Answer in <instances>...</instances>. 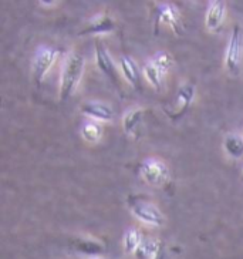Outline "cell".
<instances>
[{"label":"cell","mask_w":243,"mask_h":259,"mask_svg":"<svg viewBox=\"0 0 243 259\" xmlns=\"http://www.w3.org/2000/svg\"><path fill=\"white\" fill-rule=\"evenodd\" d=\"M85 60L84 56L80 53H71L66 59L63 69H61L60 77V100H66L71 97V94L76 92L78 84L83 77Z\"/></svg>","instance_id":"obj_1"},{"label":"cell","mask_w":243,"mask_h":259,"mask_svg":"<svg viewBox=\"0 0 243 259\" xmlns=\"http://www.w3.org/2000/svg\"><path fill=\"white\" fill-rule=\"evenodd\" d=\"M128 206L131 212L134 213V217H137L139 221L144 224H148L151 227H161L164 225V215L160 211V208L154 205L152 202L141 197L135 195H129L128 197Z\"/></svg>","instance_id":"obj_2"},{"label":"cell","mask_w":243,"mask_h":259,"mask_svg":"<svg viewBox=\"0 0 243 259\" xmlns=\"http://www.w3.org/2000/svg\"><path fill=\"white\" fill-rule=\"evenodd\" d=\"M60 56V50L54 47H40L31 61V73L33 81L36 85H40L44 80L46 74L53 67V64Z\"/></svg>","instance_id":"obj_3"},{"label":"cell","mask_w":243,"mask_h":259,"mask_svg":"<svg viewBox=\"0 0 243 259\" xmlns=\"http://www.w3.org/2000/svg\"><path fill=\"white\" fill-rule=\"evenodd\" d=\"M243 57V34L242 29L239 26H235L230 40H229L228 47H226V54H225V66L229 73L233 76H237L240 73Z\"/></svg>","instance_id":"obj_4"},{"label":"cell","mask_w":243,"mask_h":259,"mask_svg":"<svg viewBox=\"0 0 243 259\" xmlns=\"http://www.w3.org/2000/svg\"><path fill=\"white\" fill-rule=\"evenodd\" d=\"M139 174L144 178L145 183L154 185V187H161L168 181L169 169L162 161L150 158V160H145L144 162H141Z\"/></svg>","instance_id":"obj_5"},{"label":"cell","mask_w":243,"mask_h":259,"mask_svg":"<svg viewBox=\"0 0 243 259\" xmlns=\"http://www.w3.org/2000/svg\"><path fill=\"white\" fill-rule=\"evenodd\" d=\"M154 16H155V27H158L160 24H167L176 34L183 33L182 17L174 5L160 3L158 6H155Z\"/></svg>","instance_id":"obj_6"},{"label":"cell","mask_w":243,"mask_h":259,"mask_svg":"<svg viewBox=\"0 0 243 259\" xmlns=\"http://www.w3.org/2000/svg\"><path fill=\"white\" fill-rule=\"evenodd\" d=\"M94 49H95V64H97L99 70L101 73H104L113 83H117V69H115L114 61L107 50L106 45L100 38H95Z\"/></svg>","instance_id":"obj_7"},{"label":"cell","mask_w":243,"mask_h":259,"mask_svg":"<svg viewBox=\"0 0 243 259\" xmlns=\"http://www.w3.org/2000/svg\"><path fill=\"white\" fill-rule=\"evenodd\" d=\"M195 99V85L192 84H183L179 87V90L176 93V104H178V108L175 111H171L168 113V115L172 118V120H179L182 118L185 113L188 111L190 103Z\"/></svg>","instance_id":"obj_8"},{"label":"cell","mask_w":243,"mask_h":259,"mask_svg":"<svg viewBox=\"0 0 243 259\" xmlns=\"http://www.w3.org/2000/svg\"><path fill=\"white\" fill-rule=\"evenodd\" d=\"M115 27H117V23L114 19L107 13H103V15L95 16L91 22L80 31V34L81 36L84 34H107V33L114 31Z\"/></svg>","instance_id":"obj_9"},{"label":"cell","mask_w":243,"mask_h":259,"mask_svg":"<svg viewBox=\"0 0 243 259\" xmlns=\"http://www.w3.org/2000/svg\"><path fill=\"white\" fill-rule=\"evenodd\" d=\"M225 13H226V5L222 0H213L209 5V9L206 12L205 24L208 30L218 31L220 26L225 20Z\"/></svg>","instance_id":"obj_10"},{"label":"cell","mask_w":243,"mask_h":259,"mask_svg":"<svg viewBox=\"0 0 243 259\" xmlns=\"http://www.w3.org/2000/svg\"><path fill=\"white\" fill-rule=\"evenodd\" d=\"M81 113L97 121H111L114 111L111 107L99 101H87L81 106Z\"/></svg>","instance_id":"obj_11"},{"label":"cell","mask_w":243,"mask_h":259,"mask_svg":"<svg viewBox=\"0 0 243 259\" xmlns=\"http://www.w3.org/2000/svg\"><path fill=\"white\" fill-rule=\"evenodd\" d=\"M73 246L78 253H83L85 256H90L92 259L100 258L106 252L104 244L94 238H77L73 242Z\"/></svg>","instance_id":"obj_12"},{"label":"cell","mask_w":243,"mask_h":259,"mask_svg":"<svg viewBox=\"0 0 243 259\" xmlns=\"http://www.w3.org/2000/svg\"><path fill=\"white\" fill-rule=\"evenodd\" d=\"M118 64H120V70H121L122 76L125 77V80L134 89L139 90L141 89V74H139L137 63L132 60L129 56H121L118 59Z\"/></svg>","instance_id":"obj_13"},{"label":"cell","mask_w":243,"mask_h":259,"mask_svg":"<svg viewBox=\"0 0 243 259\" xmlns=\"http://www.w3.org/2000/svg\"><path fill=\"white\" fill-rule=\"evenodd\" d=\"M142 73H144L145 78L150 81V84H151L152 87H154L157 92H160L161 89H162V85H164V78L167 76V73H164V71H162L157 64H154L151 60L148 61V63H145Z\"/></svg>","instance_id":"obj_14"},{"label":"cell","mask_w":243,"mask_h":259,"mask_svg":"<svg viewBox=\"0 0 243 259\" xmlns=\"http://www.w3.org/2000/svg\"><path fill=\"white\" fill-rule=\"evenodd\" d=\"M142 120H144V111L141 108L129 110L122 118V128L127 134H137Z\"/></svg>","instance_id":"obj_15"},{"label":"cell","mask_w":243,"mask_h":259,"mask_svg":"<svg viewBox=\"0 0 243 259\" xmlns=\"http://www.w3.org/2000/svg\"><path fill=\"white\" fill-rule=\"evenodd\" d=\"M223 148L229 157L239 160L243 157V137L236 134H229L223 140Z\"/></svg>","instance_id":"obj_16"},{"label":"cell","mask_w":243,"mask_h":259,"mask_svg":"<svg viewBox=\"0 0 243 259\" xmlns=\"http://www.w3.org/2000/svg\"><path fill=\"white\" fill-rule=\"evenodd\" d=\"M162 246L161 241L155 239H144L142 244L139 245V248L135 252V256L138 259H154V256L158 253V251Z\"/></svg>","instance_id":"obj_17"},{"label":"cell","mask_w":243,"mask_h":259,"mask_svg":"<svg viewBox=\"0 0 243 259\" xmlns=\"http://www.w3.org/2000/svg\"><path fill=\"white\" fill-rule=\"evenodd\" d=\"M142 235L141 232L135 228L128 229L124 235V249L128 253H135L137 249L139 248V245L142 244Z\"/></svg>","instance_id":"obj_18"},{"label":"cell","mask_w":243,"mask_h":259,"mask_svg":"<svg viewBox=\"0 0 243 259\" xmlns=\"http://www.w3.org/2000/svg\"><path fill=\"white\" fill-rule=\"evenodd\" d=\"M81 136H83L84 140H87L90 143H95L103 136V128L99 122L90 120V121H85L81 125Z\"/></svg>","instance_id":"obj_19"},{"label":"cell","mask_w":243,"mask_h":259,"mask_svg":"<svg viewBox=\"0 0 243 259\" xmlns=\"http://www.w3.org/2000/svg\"><path fill=\"white\" fill-rule=\"evenodd\" d=\"M151 61L154 64H157L164 73H168L169 70L172 69V66H174V57L168 53V52H160V53H157L152 57Z\"/></svg>","instance_id":"obj_20"},{"label":"cell","mask_w":243,"mask_h":259,"mask_svg":"<svg viewBox=\"0 0 243 259\" xmlns=\"http://www.w3.org/2000/svg\"><path fill=\"white\" fill-rule=\"evenodd\" d=\"M164 258H165V252H164V245H162V246H161V249L158 251V253L154 256V259H164Z\"/></svg>","instance_id":"obj_21"},{"label":"cell","mask_w":243,"mask_h":259,"mask_svg":"<svg viewBox=\"0 0 243 259\" xmlns=\"http://www.w3.org/2000/svg\"><path fill=\"white\" fill-rule=\"evenodd\" d=\"M94 259H103V258H94Z\"/></svg>","instance_id":"obj_22"},{"label":"cell","mask_w":243,"mask_h":259,"mask_svg":"<svg viewBox=\"0 0 243 259\" xmlns=\"http://www.w3.org/2000/svg\"><path fill=\"white\" fill-rule=\"evenodd\" d=\"M242 176H243V171H242Z\"/></svg>","instance_id":"obj_23"}]
</instances>
